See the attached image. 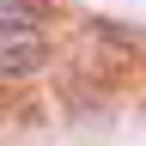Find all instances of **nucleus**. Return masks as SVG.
Returning a JSON list of instances; mask_svg holds the SVG:
<instances>
[{"label":"nucleus","mask_w":146,"mask_h":146,"mask_svg":"<svg viewBox=\"0 0 146 146\" xmlns=\"http://www.w3.org/2000/svg\"><path fill=\"white\" fill-rule=\"evenodd\" d=\"M49 61V43L36 25H0V79H31Z\"/></svg>","instance_id":"1"},{"label":"nucleus","mask_w":146,"mask_h":146,"mask_svg":"<svg viewBox=\"0 0 146 146\" xmlns=\"http://www.w3.org/2000/svg\"><path fill=\"white\" fill-rule=\"evenodd\" d=\"M49 6L43 0H0V25H36Z\"/></svg>","instance_id":"2"}]
</instances>
